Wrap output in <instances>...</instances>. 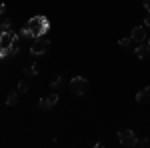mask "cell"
<instances>
[{
  "instance_id": "cell-1",
  "label": "cell",
  "mask_w": 150,
  "mask_h": 148,
  "mask_svg": "<svg viewBox=\"0 0 150 148\" xmlns=\"http://www.w3.org/2000/svg\"><path fill=\"white\" fill-rule=\"evenodd\" d=\"M26 26L30 28V32H32L34 38H40V36L48 30V20L44 18V16H34V18H30V20H28Z\"/></svg>"
},
{
  "instance_id": "cell-2",
  "label": "cell",
  "mask_w": 150,
  "mask_h": 148,
  "mask_svg": "<svg viewBox=\"0 0 150 148\" xmlns=\"http://www.w3.org/2000/svg\"><path fill=\"white\" fill-rule=\"evenodd\" d=\"M118 142H120L122 146H126V148L138 146V138H136V134H134V130H130V128L118 130Z\"/></svg>"
},
{
  "instance_id": "cell-3",
  "label": "cell",
  "mask_w": 150,
  "mask_h": 148,
  "mask_svg": "<svg viewBox=\"0 0 150 148\" xmlns=\"http://www.w3.org/2000/svg\"><path fill=\"white\" fill-rule=\"evenodd\" d=\"M48 48H50V40L48 38H34V42L30 44V54L32 56H44L48 52Z\"/></svg>"
},
{
  "instance_id": "cell-4",
  "label": "cell",
  "mask_w": 150,
  "mask_h": 148,
  "mask_svg": "<svg viewBox=\"0 0 150 148\" xmlns=\"http://www.w3.org/2000/svg\"><path fill=\"white\" fill-rule=\"evenodd\" d=\"M70 92L72 94H76V96H82V94H86L88 90V80L84 78V76H74V78L70 80Z\"/></svg>"
},
{
  "instance_id": "cell-5",
  "label": "cell",
  "mask_w": 150,
  "mask_h": 148,
  "mask_svg": "<svg viewBox=\"0 0 150 148\" xmlns=\"http://www.w3.org/2000/svg\"><path fill=\"white\" fill-rule=\"evenodd\" d=\"M130 38H132V42H136V44H142V42H146V26H134L132 28V32H130Z\"/></svg>"
},
{
  "instance_id": "cell-6",
  "label": "cell",
  "mask_w": 150,
  "mask_h": 148,
  "mask_svg": "<svg viewBox=\"0 0 150 148\" xmlns=\"http://www.w3.org/2000/svg\"><path fill=\"white\" fill-rule=\"evenodd\" d=\"M134 54H136L140 60L148 58V56H150V46H148V42H142V44H138L136 48H134Z\"/></svg>"
},
{
  "instance_id": "cell-7",
  "label": "cell",
  "mask_w": 150,
  "mask_h": 148,
  "mask_svg": "<svg viewBox=\"0 0 150 148\" xmlns=\"http://www.w3.org/2000/svg\"><path fill=\"white\" fill-rule=\"evenodd\" d=\"M136 102H138V104H148L150 102V86L142 88V90L136 94Z\"/></svg>"
},
{
  "instance_id": "cell-8",
  "label": "cell",
  "mask_w": 150,
  "mask_h": 148,
  "mask_svg": "<svg viewBox=\"0 0 150 148\" xmlns=\"http://www.w3.org/2000/svg\"><path fill=\"white\" fill-rule=\"evenodd\" d=\"M54 106H56V102H54L50 96L42 98V100H38V108H40V110H52Z\"/></svg>"
},
{
  "instance_id": "cell-9",
  "label": "cell",
  "mask_w": 150,
  "mask_h": 148,
  "mask_svg": "<svg viewBox=\"0 0 150 148\" xmlns=\"http://www.w3.org/2000/svg\"><path fill=\"white\" fill-rule=\"evenodd\" d=\"M64 86H66L64 76H56V78L52 80V84H50V88H52V90H60V88H64Z\"/></svg>"
},
{
  "instance_id": "cell-10",
  "label": "cell",
  "mask_w": 150,
  "mask_h": 148,
  "mask_svg": "<svg viewBox=\"0 0 150 148\" xmlns=\"http://www.w3.org/2000/svg\"><path fill=\"white\" fill-rule=\"evenodd\" d=\"M6 104L8 106H16L18 104V92H8L6 94Z\"/></svg>"
},
{
  "instance_id": "cell-11",
  "label": "cell",
  "mask_w": 150,
  "mask_h": 148,
  "mask_svg": "<svg viewBox=\"0 0 150 148\" xmlns=\"http://www.w3.org/2000/svg\"><path fill=\"white\" fill-rule=\"evenodd\" d=\"M18 48H20V46H18V40H14V42L6 48V56H16V54H18Z\"/></svg>"
},
{
  "instance_id": "cell-12",
  "label": "cell",
  "mask_w": 150,
  "mask_h": 148,
  "mask_svg": "<svg viewBox=\"0 0 150 148\" xmlns=\"http://www.w3.org/2000/svg\"><path fill=\"white\" fill-rule=\"evenodd\" d=\"M38 64H30V66H26V70H24V74L26 76H38Z\"/></svg>"
},
{
  "instance_id": "cell-13",
  "label": "cell",
  "mask_w": 150,
  "mask_h": 148,
  "mask_svg": "<svg viewBox=\"0 0 150 148\" xmlns=\"http://www.w3.org/2000/svg\"><path fill=\"white\" fill-rule=\"evenodd\" d=\"M130 44H132V38H120L118 40V46H122V48H128Z\"/></svg>"
},
{
  "instance_id": "cell-14",
  "label": "cell",
  "mask_w": 150,
  "mask_h": 148,
  "mask_svg": "<svg viewBox=\"0 0 150 148\" xmlns=\"http://www.w3.org/2000/svg\"><path fill=\"white\" fill-rule=\"evenodd\" d=\"M26 90H28V82L20 80V82H18V92H26Z\"/></svg>"
},
{
  "instance_id": "cell-15",
  "label": "cell",
  "mask_w": 150,
  "mask_h": 148,
  "mask_svg": "<svg viewBox=\"0 0 150 148\" xmlns=\"http://www.w3.org/2000/svg\"><path fill=\"white\" fill-rule=\"evenodd\" d=\"M138 146H142V148L150 146V138H140V140H138Z\"/></svg>"
},
{
  "instance_id": "cell-16",
  "label": "cell",
  "mask_w": 150,
  "mask_h": 148,
  "mask_svg": "<svg viewBox=\"0 0 150 148\" xmlns=\"http://www.w3.org/2000/svg\"><path fill=\"white\" fill-rule=\"evenodd\" d=\"M20 36H32L30 28H28V26H26V28H22V30H20ZM32 38H34V36H32Z\"/></svg>"
},
{
  "instance_id": "cell-17",
  "label": "cell",
  "mask_w": 150,
  "mask_h": 148,
  "mask_svg": "<svg viewBox=\"0 0 150 148\" xmlns=\"http://www.w3.org/2000/svg\"><path fill=\"white\" fill-rule=\"evenodd\" d=\"M144 26H150V12H146V16H144Z\"/></svg>"
},
{
  "instance_id": "cell-18",
  "label": "cell",
  "mask_w": 150,
  "mask_h": 148,
  "mask_svg": "<svg viewBox=\"0 0 150 148\" xmlns=\"http://www.w3.org/2000/svg\"><path fill=\"white\" fill-rule=\"evenodd\" d=\"M4 10H6V4H2V2H0V16L4 14Z\"/></svg>"
},
{
  "instance_id": "cell-19",
  "label": "cell",
  "mask_w": 150,
  "mask_h": 148,
  "mask_svg": "<svg viewBox=\"0 0 150 148\" xmlns=\"http://www.w3.org/2000/svg\"><path fill=\"white\" fill-rule=\"evenodd\" d=\"M144 8L150 12V0H144Z\"/></svg>"
},
{
  "instance_id": "cell-20",
  "label": "cell",
  "mask_w": 150,
  "mask_h": 148,
  "mask_svg": "<svg viewBox=\"0 0 150 148\" xmlns=\"http://www.w3.org/2000/svg\"><path fill=\"white\" fill-rule=\"evenodd\" d=\"M148 46H150V38H148Z\"/></svg>"
}]
</instances>
